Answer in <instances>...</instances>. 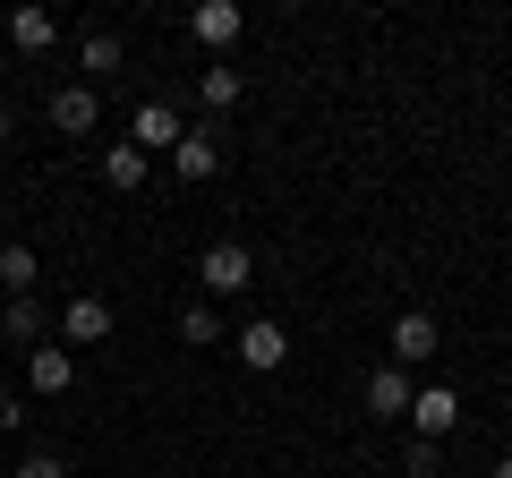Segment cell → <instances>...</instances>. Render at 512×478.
Wrapping results in <instances>:
<instances>
[{
    "label": "cell",
    "instance_id": "20",
    "mask_svg": "<svg viewBox=\"0 0 512 478\" xmlns=\"http://www.w3.org/2000/svg\"><path fill=\"white\" fill-rule=\"evenodd\" d=\"M9 478H69V461H60V453H26Z\"/></svg>",
    "mask_w": 512,
    "mask_h": 478
},
{
    "label": "cell",
    "instance_id": "12",
    "mask_svg": "<svg viewBox=\"0 0 512 478\" xmlns=\"http://www.w3.org/2000/svg\"><path fill=\"white\" fill-rule=\"evenodd\" d=\"M35 282H43V257L26 248V239H9V248H0V291H9V299H35Z\"/></svg>",
    "mask_w": 512,
    "mask_h": 478
},
{
    "label": "cell",
    "instance_id": "23",
    "mask_svg": "<svg viewBox=\"0 0 512 478\" xmlns=\"http://www.w3.org/2000/svg\"><path fill=\"white\" fill-rule=\"evenodd\" d=\"M0 146H9V111H0Z\"/></svg>",
    "mask_w": 512,
    "mask_h": 478
},
{
    "label": "cell",
    "instance_id": "21",
    "mask_svg": "<svg viewBox=\"0 0 512 478\" xmlns=\"http://www.w3.org/2000/svg\"><path fill=\"white\" fill-rule=\"evenodd\" d=\"M18 427H26V402H18V393H0V436H18Z\"/></svg>",
    "mask_w": 512,
    "mask_h": 478
},
{
    "label": "cell",
    "instance_id": "1",
    "mask_svg": "<svg viewBox=\"0 0 512 478\" xmlns=\"http://www.w3.org/2000/svg\"><path fill=\"white\" fill-rule=\"evenodd\" d=\"M197 282H205V291H214V299L248 291V282H256V257H248V239H214V248H205V257H197Z\"/></svg>",
    "mask_w": 512,
    "mask_h": 478
},
{
    "label": "cell",
    "instance_id": "14",
    "mask_svg": "<svg viewBox=\"0 0 512 478\" xmlns=\"http://www.w3.org/2000/svg\"><path fill=\"white\" fill-rule=\"evenodd\" d=\"M103 180L120 188V197H137V188H146V154L128 146V137H120V146H103Z\"/></svg>",
    "mask_w": 512,
    "mask_h": 478
},
{
    "label": "cell",
    "instance_id": "11",
    "mask_svg": "<svg viewBox=\"0 0 512 478\" xmlns=\"http://www.w3.org/2000/svg\"><path fill=\"white\" fill-rule=\"evenodd\" d=\"M43 111H52V129H60V137H86L94 120H103L94 86H52V103H43Z\"/></svg>",
    "mask_w": 512,
    "mask_h": 478
},
{
    "label": "cell",
    "instance_id": "17",
    "mask_svg": "<svg viewBox=\"0 0 512 478\" xmlns=\"http://www.w3.org/2000/svg\"><path fill=\"white\" fill-rule=\"evenodd\" d=\"M180 342L197 350V342H222V308L214 299H180Z\"/></svg>",
    "mask_w": 512,
    "mask_h": 478
},
{
    "label": "cell",
    "instance_id": "15",
    "mask_svg": "<svg viewBox=\"0 0 512 478\" xmlns=\"http://www.w3.org/2000/svg\"><path fill=\"white\" fill-rule=\"evenodd\" d=\"M9 43H18V52H52L60 18H52V9H18V18H9Z\"/></svg>",
    "mask_w": 512,
    "mask_h": 478
},
{
    "label": "cell",
    "instance_id": "7",
    "mask_svg": "<svg viewBox=\"0 0 512 478\" xmlns=\"http://www.w3.org/2000/svg\"><path fill=\"white\" fill-rule=\"evenodd\" d=\"M453 427H461V393H453V385H419V402H410V436L444 444Z\"/></svg>",
    "mask_w": 512,
    "mask_h": 478
},
{
    "label": "cell",
    "instance_id": "4",
    "mask_svg": "<svg viewBox=\"0 0 512 478\" xmlns=\"http://www.w3.org/2000/svg\"><path fill=\"white\" fill-rule=\"evenodd\" d=\"M188 35H197L205 52H231V43L248 35V9H239V0H197V9H188Z\"/></svg>",
    "mask_w": 512,
    "mask_h": 478
},
{
    "label": "cell",
    "instance_id": "9",
    "mask_svg": "<svg viewBox=\"0 0 512 478\" xmlns=\"http://www.w3.org/2000/svg\"><path fill=\"white\" fill-rule=\"evenodd\" d=\"M410 402H419V376H410V368H393V359H384V368L367 376V410H376V419L393 427V419H410Z\"/></svg>",
    "mask_w": 512,
    "mask_h": 478
},
{
    "label": "cell",
    "instance_id": "19",
    "mask_svg": "<svg viewBox=\"0 0 512 478\" xmlns=\"http://www.w3.org/2000/svg\"><path fill=\"white\" fill-rule=\"evenodd\" d=\"M436 453H444V444H427V436H410V444H402V461H410V478H436Z\"/></svg>",
    "mask_w": 512,
    "mask_h": 478
},
{
    "label": "cell",
    "instance_id": "5",
    "mask_svg": "<svg viewBox=\"0 0 512 478\" xmlns=\"http://www.w3.org/2000/svg\"><path fill=\"white\" fill-rule=\"evenodd\" d=\"M180 137H188V120H180L171 103H137V120H128V146L146 154V163H154V154H171Z\"/></svg>",
    "mask_w": 512,
    "mask_h": 478
},
{
    "label": "cell",
    "instance_id": "13",
    "mask_svg": "<svg viewBox=\"0 0 512 478\" xmlns=\"http://www.w3.org/2000/svg\"><path fill=\"white\" fill-rule=\"evenodd\" d=\"M0 333H9V342H43V333H52V308H43V299H9V308H0Z\"/></svg>",
    "mask_w": 512,
    "mask_h": 478
},
{
    "label": "cell",
    "instance_id": "18",
    "mask_svg": "<svg viewBox=\"0 0 512 478\" xmlns=\"http://www.w3.org/2000/svg\"><path fill=\"white\" fill-rule=\"evenodd\" d=\"M77 69H86V77H111V69H120V35H111V26H94V35L77 43Z\"/></svg>",
    "mask_w": 512,
    "mask_h": 478
},
{
    "label": "cell",
    "instance_id": "3",
    "mask_svg": "<svg viewBox=\"0 0 512 478\" xmlns=\"http://www.w3.org/2000/svg\"><path fill=\"white\" fill-rule=\"evenodd\" d=\"M52 342H69V350H86V342H111V299H94V291H77L69 308H60V325H52Z\"/></svg>",
    "mask_w": 512,
    "mask_h": 478
},
{
    "label": "cell",
    "instance_id": "8",
    "mask_svg": "<svg viewBox=\"0 0 512 478\" xmlns=\"http://www.w3.org/2000/svg\"><path fill=\"white\" fill-rule=\"evenodd\" d=\"M171 171H180V188H205L222 171V129H188L180 146H171Z\"/></svg>",
    "mask_w": 512,
    "mask_h": 478
},
{
    "label": "cell",
    "instance_id": "2",
    "mask_svg": "<svg viewBox=\"0 0 512 478\" xmlns=\"http://www.w3.org/2000/svg\"><path fill=\"white\" fill-rule=\"evenodd\" d=\"M231 350H239V368H256V376H274L282 359H291V333H282L274 316H248V325L231 333Z\"/></svg>",
    "mask_w": 512,
    "mask_h": 478
},
{
    "label": "cell",
    "instance_id": "16",
    "mask_svg": "<svg viewBox=\"0 0 512 478\" xmlns=\"http://www.w3.org/2000/svg\"><path fill=\"white\" fill-rule=\"evenodd\" d=\"M239 94H248V77H239V69H231V60H214V69H205V77H197V103H205V111H231V103H239Z\"/></svg>",
    "mask_w": 512,
    "mask_h": 478
},
{
    "label": "cell",
    "instance_id": "22",
    "mask_svg": "<svg viewBox=\"0 0 512 478\" xmlns=\"http://www.w3.org/2000/svg\"><path fill=\"white\" fill-rule=\"evenodd\" d=\"M487 478H512V453H504V461H495V470H487Z\"/></svg>",
    "mask_w": 512,
    "mask_h": 478
},
{
    "label": "cell",
    "instance_id": "6",
    "mask_svg": "<svg viewBox=\"0 0 512 478\" xmlns=\"http://www.w3.org/2000/svg\"><path fill=\"white\" fill-rule=\"evenodd\" d=\"M436 350H444V333H436V316H427V308L393 316V368H427Z\"/></svg>",
    "mask_w": 512,
    "mask_h": 478
},
{
    "label": "cell",
    "instance_id": "10",
    "mask_svg": "<svg viewBox=\"0 0 512 478\" xmlns=\"http://www.w3.org/2000/svg\"><path fill=\"white\" fill-rule=\"evenodd\" d=\"M26 385H35L43 402H60V393L77 385V350H69V342H43L35 359H26Z\"/></svg>",
    "mask_w": 512,
    "mask_h": 478
}]
</instances>
